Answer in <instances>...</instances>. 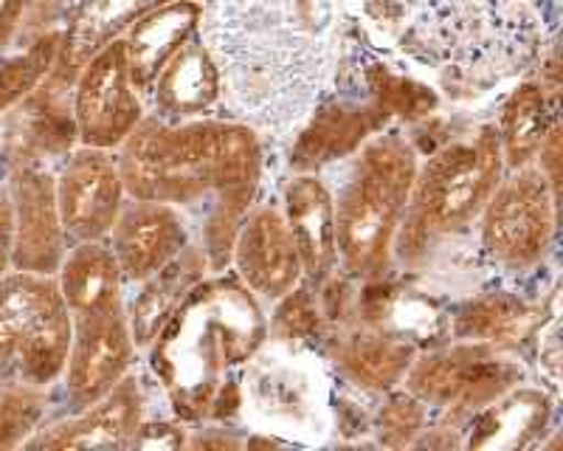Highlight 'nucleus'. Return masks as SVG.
<instances>
[{
  "label": "nucleus",
  "instance_id": "nucleus-1",
  "mask_svg": "<svg viewBox=\"0 0 563 451\" xmlns=\"http://www.w3.org/2000/svg\"><path fill=\"white\" fill-rule=\"evenodd\" d=\"M263 153L245 124L192 119L178 128L161 119H141L119 147L128 198L158 204H195L214 195L206 226V263L223 268L240 223L260 187Z\"/></svg>",
  "mask_w": 563,
  "mask_h": 451
},
{
  "label": "nucleus",
  "instance_id": "nucleus-2",
  "mask_svg": "<svg viewBox=\"0 0 563 451\" xmlns=\"http://www.w3.org/2000/svg\"><path fill=\"white\" fill-rule=\"evenodd\" d=\"M415 175L417 155L400 135H378L361 150L335 200V243L346 274L378 279L389 271Z\"/></svg>",
  "mask_w": 563,
  "mask_h": 451
},
{
  "label": "nucleus",
  "instance_id": "nucleus-3",
  "mask_svg": "<svg viewBox=\"0 0 563 451\" xmlns=\"http://www.w3.org/2000/svg\"><path fill=\"white\" fill-rule=\"evenodd\" d=\"M505 175L499 135L482 130L471 142H456L417 164L409 204L397 229L395 252L409 263L429 254L437 240L462 232L479 220Z\"/></svg>",
  "mask_w": 563,
  "mask_h": 451
},
{
  "label": "nucleus",
  "instance_id": "nucleus-4",
  "mask_svg": "<svg viewBox=\"0 0 563 451\" xmlns=\"http://www.w3.org/2000/svg\"><path fill=\"white\" fill-rule=\"evenodd\" d=\"M558 195L544 173L530 164L507 169L479 215L482 252L505 271L536 268L555 238Z\"/></svg>",
  "mask_w": 563,
  "mask_h": 451
},
{
  "label": "nucleus",
  "instance_id": "nucleus-5",
  "mask_svg": "<svg viewBox=\"0 0 563 451\" xmlns=\"http://www.w3.org/2000/svg\"><path fill=\"white\" fill-rule=\"evenodd\" d=\"M521 375L519 364L505 359L490 342L460 339L451 348L411 361L404 381L406 389L426 406L467 415L519 387Z\"/></svg>",
  "mask_w": 563,
  "mask_h": 451
},
{
  "label": "nucleus",
  "instance_id": "nucleus-6",
  "mask_svg": "<svg viewBox=\"0 0 563 451\" xmlns=\"http://www.w3.org/2000/svg\"><path fill=\"white\" fill-rule=\"evenodd\" d=\"M144 119L122 37L110 40L79 68L74 88V128L82 147L119 150Z\"/></svg>",
  "mask_w": 563,
  "mask_h": 451
},
{
  "label": "nucleus",
  "instance_id": "nucleus-7",
  "mask_svg": "<svg viewBox=\"0 0 563 451\" xmlns=\"http://www.w3.org/2000/svg\"><path fill=\"white\" fill-rule=\"evenodd\" d=\"M133 355L135 342L124 305L104 314L77 316L74 342L63 370V395L68 413H79L110 393L124 375H130Z\"/></svg>",
  "mask_w": 563,
  "mask_h": 451
},
{
  "label": "nucleus",
  "instance_id": "nucleus-8",
  "mask_svg": "<svg viewBox=\"0 0 563 451\" xmlns=\"http://www.w3.org/2000/svg\"><path fill=\"white\" fill-rule=\"evenodd\" d=\"M57 207L68 240H108L115 218L128 204L119 158L110 150L82 147L68 155L54 178Z\"/></svg>",
  "mask_w": 563,
  "mask_h": 451
},
{
  "label": "nucleus",
  "instance_id": "nucleus-9",
  "mask_svg": "<svg viewBox=\"0 0 563 451\" xmlns=\"http://www.w3.org/2000/svg\"><path fill=\"white\" fill-rule=\"evenodd\" d=\"M7 193L12 204V268L54 277L68 252L54 175L40 167H20Z\"/></svg>",
  "mask_w": 563,
  "mask_h": 451
},
{
  "label": "nucleus",
  "instance_id": "nucleus-10",
  "mask_svg": "<svg viewBox=\"0 0 563 451\" xmlns=\"http://www.w3.org/2000/svg\"><path fill=\"white\" fill-rule=\"evenodd\" d=\"M231 260L240 279L254 297L279 302L305 283L299 249H296L285 215L274 207L249 212L234 234Z\"/></svg>",
  "mask_w": 563,
  "mask_h": 451
},
{
  "label": "nucleus",
  "instance_id": "nucleus-11",
  "mask_svg": "<svg viewBox=\"0 0 563 451\" xmlns=\"http://www.w3.org/2000/svg\"><path fill=\"white\" fill-rule=\"evenodd\" d=\"M108 245L124 283H144L189 249V229L173 204L130 198L110 229Z\"/></svg>",
  "mask_w": 563,
  "mask_h": 451
},
{
  "label": "nucleus",
  "instance_id": "nucleus-12",
  "mask_svg": "<svg viewBox=\"0 0 563 451\" xmlns=\"http://www.w3.org/2000/svg\"><path fill=\"white\" fill-rule=\"evenodd\" d=\"M141 387L135 375H124L110 393L88 404L70 418L37 429L26 446L32 449H124L141 429Z\"/></svg>",
  "mask_w": 563,
  "mask_h": 451
},
{
  "label": "nucleus",
  "instance_id": "nucleus-13",
  "mask_svg": "<svg viewBox=\"0 0 563 451\" xmlns=\"http://www.w3.org/2000/svg\"><path fill=\"white\" fill-rule=\"evenodd\" d=\"M285 223L299 249L305 279L321 283L339 263L335 243V200L313 175H299L285 189Z\"/></svg>",
  "mask_w": 563,
  "mask_h": 451
},
{
  "label": "nucleus",
  "instance_id": "nucleus-14",
  "mask_svg": "<svg viewBox=\"0 0 563 451\" xmlns=\"http://www.w3.org/2000/svg\"><path fill=\"white\" fill-rule=\"evenodd\" d=\"M200 18H203V9H200L198 0H175V3H167V7L135 20L133 26L122 34L135 88H153L161 68L175 57V52L186 40L198 34Z\"/></svg>",
  "mask_w": 563,
  "mask_h": 451
},
{
  "label": "nucleus",
  "instance_id": "nucleus-15",
  "mask_svg": "<svg viewBox=\"0 0 563 451\" xmlns=\"http://www.w3.org/2000/svg\"><path fill=\"white\" fill-rule=\"evenodd\" d=\"M54 279L74 319L124 305L122 268L115 263L108 240H82L70 245Z\"/></svg>",
  "mask_w": 563,
  "mask_h": 451
},
{
  "label": "nucleus",
  "instance_id": "nucleus-16",
  "mask_svg": "<svg viewBox=\"0 0 563 451\" xmlns=\"http://www.w3.org/2000/svg\"><path fill=\"white\" fill-rule=\"evenodd\" d=\"M155 108L164 117L192 119L218 102L220 97V72L211 59L203 37L195 34L180 45L175 57L169 59L153 82Z\"/></svg>",
  "mask_w": 563,
  "mask_h": 451
},
{
  "label": "nucleus",
  "instance_id": "nucleus-17",
  "mask_svg": "<svg viewBox=\"0 0 563 451\" xmlns=\"http://www.w3.org/2000/svg\"><path fill=\"white\" fill-rule=\"evenodd\" d=\"M206 265L209 263H206L203 254H198L195 249H184L173 263L155 271L153 277H147L144 283H139L144 285V290L128 314L135 348L158 339V333L180 308L186 294L200 283Z\"/></svg>",
  "mask_w": 563,
  "mask_h": 451
},
{
  "label": "nucleus",
  "instance_id": "nucleus-18",
  "mask_svg": "<svg viewBox=\"0 0 563 451\" xmlns=\"http://www.w3.org/2000/svg\"><path fill=\"white\" fill-rule=\"evenodd\" d=\"M175 0H82L63 32L59 59L82 68L90 54H97L110 40H119L135 20Z\"/></svg>",
  "mask_w": 563,
  "mask_h": 451
},
{
  "label": "nucleus",
  "instance_id": "nucleus-19",
  "mask_svg": "<svg viewBox=\"0 0 563 451\" xmlns=\"http://www.w3.org/2000/svg\"><path fill=\"white\" fill-rule=\"evenodd\" d=\"M467 446L490 449V446H527L538 432H544L550 420V400L538 389L512 387L501 398L479 409Z\"/></svg>",
  "mask_w": 563,
  "mask_h": 451
},
{
  "label": "nucleus",
  "instance_id": "nucleus-20",
  "mask_svg": "<svg viewBox=\"0 0 563 451\" xmlns=\"http://www.w3.org/2000/svg\"><path fill=\"white\" fill-rule=\"evenodd\" d=\"M63 302L57 279L32 271H9L0 279V367L12 364L20 339L29 333L40 316Z\"/></svg>",
  "mask_w": 563,
  "mask_h": 451
},
{
  "label": "nucleus",
  "instance_id": "nucleus-21",
  "mask_svg": "<svg viewBox=\"0 0 563 451\" xmlns=\"http://www.w3.org/2000/svg\"><path fill=\"white\" fill-rule=\"evenodd\" d=\"M552 124L555 119L550 117L544 85L521 82L512 90L501 108V124L496 130L505 169H521L536 164L538 150L544 144Z\"/></svg>",
  "mask_w": 563,
  "mask_h": 451
},
{
  "label": "nucleus",
  "instance_id": "nucleus-22",
  "mask_svg": "<svg viewBox=\"0 0 563 451\" xmlns=\"http://www.w3.org/2000/svg\"><path fill=\"white\" fill-rule=\"evenodd\" d=\"M411 361H415V344L409 339L378 333V330L355 333L335 353L341 373L369 389H389L400 384Z\"/></svg>",
  "mask_w": 563,
  "mask_h": 451
},
{
  "label": "nucleus",
  "instance_id": "nucleus-23",
  "mask_svg": "<svg viewBox=\"0 0 563 451\" xmlns=\"http://www.w3.org/2000/svg\"><path fill=\"white\" fill-rule=\"evenodd\" d=\"M70 342H74V316L65 308V302H57L20 339L12 355L18 378L34 387H52L54 381L63 378Z\"/></svg>",
  "mask_w": 563,
  "mask_h": 451
},
{
  "label": "nucleus",
  "instance_id": "nucleus-24",
  "mask_svg": "<svg viewBox=\"0 0 563 451\" xmlns=\"http://www.w3.org/2000/svg\"><path fill=\"white\" fill-rule=\"evenodd\" d=\"M63 54V34H45L34 40L26 52L0 59V113L29 97L59 63Z\"/></svg>",
  "mask_w": 563,
  "mask_h": 451
},
{
  "label": "nucleus",
  "instance_id": "nucleus-25",
  "mask_svg": "<svg viewBox=\"0 0 563 451\" xmlns=\"http://www.w3.org/2000/svg\"><path fill=\"white\" fill-rule=\"evenodd\" d=\"M530 319V310L521 299H510L505 294H490V297L474 299L456 314L454 336L456 339H471V342L496 344L505 336L521 330V324Z\"/></svg>",
  "mask_w": 563,
  "mask_h": 451
},
{
  "label": "nucleus",
  "instance_id": "nucleus-26",
  "mask_svg": "<svg viewBox=\"0 0 563 451\" xmlns=\"http://www.w3.org/2000/svg\"><path fill=\"white\" fill-rule=\"evenodd\" d=\"M48 406L45 387L26 381H0V449L26 446L40 429V420Z\"/></svg>",
  "mask_w": 563,
  "mask_h": 451
},
{
  "label": "nucleus",
  "instance_id": "nucleus-27",
  "mask_svg": "<svg viewBox=\"0 0 563 451\" xmlns=\"http://www.w3.org/2000/svg\"><path fill=\"white\" fill-rule=\"evenodd\" d=\"M426 418H429V406L422 404L417 395H411L409 389L391 393L384 409L378 413L375 432H378V440L384 446L400 449V446L417 443V435L426 429Z\"/></svg>",
  "mask_w": 563,
  "mask_h": 451
},
{
  "label": "nucleus",
  "instance_id": "nucleus-28",
  "mask_svg": "<svg viewBox=\"0 0 563 451\" xmlns=\"http://www.w3.org/2000/svg\"><path fill=\"white\" fill-rule=\"evenodd\" d=\"M29 0H0V52L12 45L18 37L23 14H26Z\"/></svg>",
  "mask_w": 563,
  "mask_h": 451
},
{
  "label": "nucleus",
  "instance_id": "nucleus-29",
  "mask_svg": "<svg viewBox=\"0 0 563 451\" xmlns=\"http://www.w3.org/2000/svg\"><path fill=\"white\" fill-rule=\"evenodd\" d=\"M9 271H12V204L7 189H0V279Z\"/></svg>",
  "mask_w": 563,
  "mask_h": 451
},
{
  "label": "nucleus",
  "instance_id": "nucleus-30",
  "mask_svg": "<svg viewBox=\"0 0 563 451\" xmlns=\"http://www.w3.org/2000/svg\"><path fill=\"white\" fill-rule=\"evenodd\" d=\"M0 375H3V367H0Z\"/></svg>",
  "mask_w": 563,
  "mask_h": 451
}]
</instances>
